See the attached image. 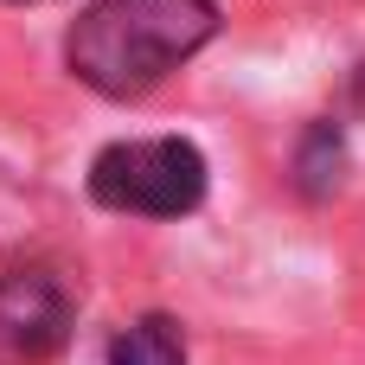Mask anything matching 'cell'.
<instances>
[{"label": "cell", "instance_id": "cell-5", "mask_svg": "<svg viewBox=\"0 0 365 365\" xmlns=\"http://www.w3.org/2000/svg\"><path fill=\"white\" fill-rule=\"evenodd\" d=\"M340 167H346L340 128H334V122H314V128L302 135V148H295V186H302L308 199H327V192L340 186Z\"/></svg>", "mask_w": 365, "mask_h": 365}, {"label": "cell", "instance_id": "cell-2", "mask_svg": "<svg viewBox=\"0 0 365 365\" xmlns=\"http://www.w3.org/2000/svg\"><path fill=\"white\" fill-rule=\"evenodd\" d=\"M205 154L186 135H148L115 141L90 160V199L135 218H186L205 199Z\"/></svg>", "mask_w": 365, "mask_h": 365}, {"label": "cell", "instance_id": "cell-6", "mask_svg": "<svg viewBox=\"0 0 365 365\" xmlns=\"http://www.w3.org/2000/svg\"><path fill=\"white\" fill-rule=\"evenodd\" d=\"M346 103H353V109H359V115H365V64H359V71H353V90H346Z\"/></svg>", "mask_w": 365, "mask_h": 365}, {"label": "cell", "instance_id": "cell-3", "mask_svg": "<svg viewBox=\"0 0 365 365\" xmlns=\"http://www.w3.org/2000/svg\"><path fill=\"white\" fill-rule=\"evenodd\" d=\"M71 289L45 263H6L0 269V359L45 365L71 340Z\"/></svg>", "mask_w": 365, "mask_h": 365}, {"label": "cell", "instance_id": "cell-4", "mask_svg": "<svg viewBox=\"0 0 365 365\" xmlns=\"http://www.w3.org/2000/svg\"><path fill=\"white\" fill-rule=\"evenodd\" d=\"M109 365H186V334L173 314H141L109 340Z\"/></svg>", "mask_w": 365, "mask_h": 365}, {"label": "cell", "instance_id": "cell-1", "mask_svg": "<svg viewBox=\"0 0 365 365\" xmlns=\"http://www.w3.org/2000/svg\"><path fill=\"white\" fill-rule=\"evenodd\" d=\"M212 32H218L212 0H96L71 26L64 58L96 96L135 103L154 83H167Z\"/></svg>", "mask_w": 365, "mask_h": 365}]
</instances>
